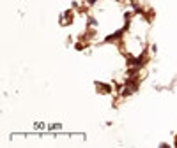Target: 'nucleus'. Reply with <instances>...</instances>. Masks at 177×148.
<instances>
[{
  "instance_id": "obj_1",
  "label": "nucleus",
  "mask_w": 177,
  "mask_h": 148,
  "mask_svg": "<svg viewBox=\"0 0 177 148\" xmlns=\"http://www.w3.org/2000/svg\"><path fill=\"white\" fill-rule=\"evenodd\" d=\"M74 21V12L71 9L69 11H66L62 16H60V20H59V23L62 25V27H66V25H69V23H73Z\"/></svg>"
},
{
  "instance_id": "obj_2",
  "label": "nucleus",
  "mask_w": 177,
  "mask_h": 148,
  "mask_svg": "<svg viewBox=\"0 0 177 148\" xmlns=\"http://www.w3.org/2000/svg\"><path fill=\"white\" fill-rule=\"evenodd\" d=\"M128 27H129V25H126L122 30H117L115 34H110V35H108V37L104 39V42H115V41H119V39H121V37L124 35V32L128 30Z\"/></svg>"
},
{
  "instance_id": "obj_3",
  "label": "nucleus",
  "mask_w": 177,
  "mask_h": 148,
  "mask_svg": "<svg viewBox=\"0 0 177 148\" xmlns=\"http://www.w3.org/2000/svg\"><path fill=\"white\" fill-rule=\"evenodd\" d=\"M96 86H97V92H101V94H112V86H110V85L96 81Z\"/></svg>"
},
{
  "instance_id": "obj_4",
  "label": "nucleus",
  "mask_w": 177,
  "mask_h": 148,
  "mask_svg": "<svg viewBox=\"0 0 177 148\" xmlns=\"http://www.w3.org/2000/svg\"><path fill=\"white\" fill-rule=\"evenodd\" d=\"M96 25H97V20L92 18V16H89L87 18V27H96Z\"/></svg>"
},
{
  "instance_id": "obj_5",
  "label": "nucleus",
  "mask_w": 177,
  "mask_h": 148,
  "mask_svg": "<svg viewBox=\"0 0 177 148\" xmlns=\"http://www.w3.org/2000/svg\"><path fill=\"white\" fill-rule=\"evenodd\" d=\"M131 18H133V12H126V14H124V21H126V25H129V23H131Z\"/></svg>"
},
{
  "instance_id": "obj_6",
  "label": "nucleus",
  "mask_w": 177,
  "mask_h": 148,
  "mask_svg": "<svg viewBox=\"0 0 177 148\" xmlns=\"http://www.w3.org/2000/svg\"><path fill=\"white\" fill-rule=\"evenodd\" d=\"M74 48L78 50V51H83V48H85V44H83V41H80V42H76L74 44Z\"/></svg>"
},
{
  "instance_id": "obj_7",
  "label": "nucleus",
  "mask_w": 177,
  "mask_h": 148,
  "mask_svg": "<svg viewBox=\"0 0 177 148\" xmlns=\"http://www.w3.org/2000/svg\"><path fill=\"white\" fill-rule=\"evenodd\" d=\"M60 127H62V125H60V124H57V125H50V127H48V129H50V130H59Z\"/></svg>"
},
{
  "instance_id": "obj_8",
  "label": "nucleus",
  "mask_w": 177,
  "mask_h": 148,
  "mask_svg": "<svg viewBox=\"0 0 177 148\" xmlns=\"http://www.w3.org/2000/svg\"><path fill=\"white\" fill-rule=\"evenodd\" d=\"M34 127H36V129H44V124H39V122H37Z\"/></svg>"
},
{
  "instance_id": "obj_9",
  "label": "nucleus",
  "mask_w": 177,
  "mask_h": 148,
  "mask_svg": "<svg viewBox=\"0 0 177 148\" xmlns=\"http://www.w3.org/2000/svg\"><path fill=\"white\" fill-rule=\"evenodd\" d=\"M96 2H97V0H87V4H89V5H94Z\"/></svg>"
}]
</instances>
